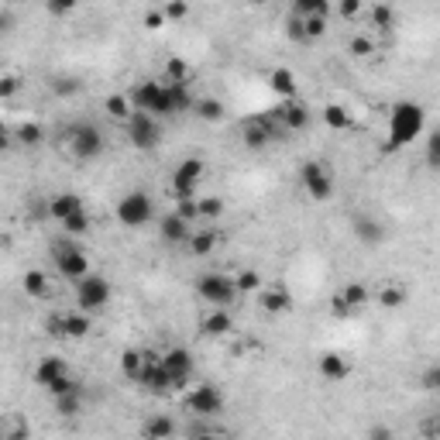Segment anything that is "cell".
<instances>
[{
	"label": "cell",
	"mask_w": 440,
	"mask_h": 440,
	"mask_svg": "<svg viewBox=\"0 0 440 440\" xmlns=\"http://www.w3.org/2000/svg\"><path fill=\"white\" fill-rule=\"evenodd\" d=\"M423 124H427V110L420 103H413V100H399L392 107V114H389V145L385 148L396 152V148L410 145L413 138H420Z\"/></svg>",
	"instance_id": "cell-1"
},
{
	"label": "cell",
	"mask_w": 440,
	"mask_h": 440,
	"mask_svg": "<svg viewBox=\"0 0 440 440\" xmlns=\"http://www.w3.org/2000/svg\"><path fill=\"white\" fill-rule=\"evenodd\" d=\"M117 220L124 227H145L148 220H155V200L145 193V189H131L127 196H121L117 203Z\"/></svg>",
	"instance_id": "cell-2"
},
{
	"label": "cell",
	"mask_w": 440,
	"mask_h": 440,
	"mask_svg": "<svg viewBox=\"0 0 440 440\" xmlns=\"http://www.w3.org/2000/svg\"><path fill=\"white\" fill-rule=\"evenodd\" d=\"M52 262H55V272H59L62 279L80 282L83 275H89L87 252H83L80 245H73V241H59V245H52Z\"/></svg>",
	"instance_id": "cell-3"
},
{
	"label": "cell",
	"mask_w": 440,
	"mask_h": 440,
	"mask_svg": "<svg viewBox=\"0 0 440 440\" xmlns=\"http://www.w3.org/2000/svg\"><path fill=\"white\" fill-rule=\"evenodd\" d=\"M196 292H200L206 303H213L217 310H227V306L238 299L234 279H231V275H220V272H203L200 282H196Z\"/></svg>",
	"instance_id": "cell-4"
},
{
	"label": "cell",
	"mask_w": 440,
	"mask_h": 440,
	"mask_svg": "<svg viewBox=\"0 0 440 440\" xmlns=\"http://www.w3.org/2000/svg\"><path fill=\"white\" fill-rule=\"evenodd\" d=\"M107 303H110V282L103 275L89 272V275H83L76 282V306H80V313H96Z\"/></svg>",
	"instance_id": "cell-5"
},
{
	"label": "cell",
	"mask_w": 440,
	"mask_h": 440,
	"mask_svg": "<svg viewBox=\"0 0 440 440\" xmlns=\"http://www.w3.org/2000/svg\"><path fill=\"white\" fill-rule=\"evenodd\" d=\"M127 141H131L138 152H152V148H159V141H162V127H159V121H155L152 114H138V110H131V117H127Z\"/></svg>",
	"instance_id": "cell-6"
},
{
	"label": "cell",
	"mask_w": 440,
	"mask_h": 440,
	"mask_svg": "<svg viewBox=\"0 0 440 440\" xmlns=\"http://www.w3.org/2000/svg\"><path fill=\"white\" fill-rule=\"evenodd\" d=\"M299 182H303V189L310 193V200H317V203H324V200L334 196V176H331V173L324 169V162H317V159H310V162L299 166Z\"/></svg>",
	"instance_id": "cell-7"
},
{
	"label": "cell",
	"mask_w": 440,
	"mask_h": 440,
	"mask_svg": "<svg viewBox=\"0 0 440 440\" xmlns=\"http://www.w3.org/2000/svg\"><path fill=\"white\" fill-rule=\"evenodd\" d=\"M69 148L80 162H93L100 152H103V134L96 124H76L69 131Z\"/></svg>",
	"instance_id": "cell-8"
},
{
	"label": "cell",
	"mask_w": 440,
	"mask_h": 440,
	"mask_svg": "<svg viewBox=\"0 0 440 440\" xmlns=\"http://www.w3.org/2000/svg\"><path fill=\"white\" fill-rule=\"evenodd\" d=\"M203 179V162L200 159H182L173 173V196L176 200H193L196 186Z\"/></svg>",
	"instance_id": "cell-9"
},
{
	"label": "cell",
	"mask_w": 440,
	"mask_h": 440,
	"mask_svg": "<svg viewBox=\"0 0 440 440\" xmlns=\"http://www.w3.org/2000/svg\"><path fill=\"white\" fill-rule=\"evenodd\" d=\"M145 371H141V378H138V385H145L152 396H169V392H176V382H173V375L162 368V361L155 358V354L145 351Z\"/></svg>",
	"instance_id": "cell-10"
},
{
	"label": "cell",
	"mask_w": 440,
	"mask_h": 440,
	"mask_svg": "<svg viewBox=\"0 0 440 440\" xmlns=\"http://www.w3.org/2000/svg\"><path fill=\"white\" fill-rule=\"evenodd\" d=\"M186 410L196 413V416H217V413L224 410V396H220V389H213V385H196V389L186 396Z\"/></svg>",
	"instance_id": "cell-11"
},
{
	"label": "cell",
	"mask_w": 440,
	"mask_h": 440,
	"mask_svg": "<svg viewBox=\"0 0 440 440\" xmlns=\"http://www.w3.org/2000/svg\"><path fill=\"white\" fill-rule=\"evenodd\" d=\"M159 89H162L159 80H141V83H134V87L127 89L124 96H127L131 110H138V114H152V107H155V100H159Z\"/></svg>",
	"instance_id": "cell-12"
},
{
	"label": "cell",
	"mask_w": 440,
	"mask_h": 440,
	"mask_svg": "<svg viewBox=\"0 0 440 440\" xmlns=\"http://www.w3.org/2000/svg\"><path fill=\"white\" fill-rule=\"evenodd\" d=\"M162 368L173 375V382H176V389L179 385H186V378L193 375V354L186 351V348H173V351H166L162 358Z\"/></svg>",
	"instance_id": "cell-13"
},
{
	"label": "cell",
	"mask_w": 440,
	"mask_h": 440,
	"mask_svg": "<svg viewBox=\"0 0 440 440\" xmlns=\"http://www.w3.org/2000/svg\"><path fill=\"white\" fill-rule=\"evenodd\" d=\"M351 231L364 248H375V245L385 241V227H382V220H375V217H368V213H358V217H354Z\"/></svg>",
	"instance_id": "cell-14"
},
{
	"label": "cell",
	"mask_w": 440,
	"mask_h": 440,
	"mask_svg": "<svg viewBox=\"0 0 440 440\" xmlns=\"http://www.w3.org/2000/svg\"><path fill=\"white\" fill-rule=\"evenodd\" d=\"M289 131H303L306 124H310V107L306 103H296V100H289V103H279L275 110H272Z\"/></svg>",
	"instance_id": "cell-15"
},
{
	"label": "cell",
	"mask_w": 440,
	"mask_h": 440,
	"mask_svg": "<svg viewBox=\"0 0 440 440\" xmlns=\"http://www.w3.org/2000/svg\"><path fill=\"white\" fill-rule=\"evenodd\" d=\"M275 138H279V131L272 127L268 117H258V121L245 124V145H248V148H265V145L275 141Z\"/></svg>",
	"instance_id": "cell-16"
},
{
	"label": "cell",
	"mask_w": 440,
	"mask_h": 440,
	"mask_svg": "<svg viewBox=\"0 0 440 440\" xmlns=\"http://www.w3.org/2000/svg\"><path fill=\"white\" fill-rule=\"evenodd\" d=\"M87 206H83V200L76 196V193H59V196H52V203H49V213H52V220H69L73 213H83Z\"/></svg>",
	"instance_id": "cell-17"
},
{
	"label": "cell",
	"mask_w": 440,
	"mask_h": 440,
	"mask_svg": "<svg viewBox=\"0 0 440 440\" xmlns=\"http://www.w3.org/2000/svg\"><path fill=\"white\" fill-rule=\"evenodd\" d=\"M62 375H69V364H66L62 358H55V354L42 358L38 368H35V382H38L42 389H49V385H52L55 378H62Z\"/></svg>",
	"instance_id": "cell-18"
},
{
	"label": "cell",
	"mask_w": 440,
	"mask_h": 440,
	"mask_svg": "<svg viewBox=\"0 0 440 440\" xmlns=\"http://www.w3.org/2000/svg\"><path fill=\"white\" fill-rule=\"evenodd\" d=\"M320 375L327 378V382H344L348 375H351V364H348V358L337 351H327L320 358Z\"/></svg>",
	"instance_id": "cell-19"
},
{
	"label": "cell",
	"mask_w": 440,
	"mask_h": 440,
	"mask_svg": "<svg viewBox=\"0 0 440 440\" xmlns=\"http://www.w3.org/2000/svg\"><path fill=\"white\" fill-rule=\"evenodd\" d=\"M159 234H162V241H169V245H186L193 231H189L186 220H179L176 213H166V217L159 220Z\"/></svg>",
	"instance_id": "cell-20"
},
{
	"label": "cell",
	"mask_w": 440,
	"mask_h": 440,
	"mask_svg": "<svg viewBox=\"0 0 440 440\" xmlns=\"http://www.w3.org/2000/svg\"><path fill=\"white\" fill-rule=\"evenodd\" d=\"M258 306H262L265 313H285L292 306V296L282 285H268V289H262V296H258Z\"/></svg>",
	"instance_id": "cell-21"
},
{
	"label": "cell",
	"mask_w": 440,
	"mask_h": 440,
	"mask_svg": "<svg viewBox=\"0 0 440 440\" xmlns=\"http://www.w3.org/2000/svg\"><path fill=\"white\" fill-rule=\"evenodd\" d=\"M145 440H173L176 437V420L169 413H155L148 423H145Z\"/></svg>",
	"instance_id": "cell-22"
},
{
	"label": "cell",
	"mask_w": 440,
	"mask_h": 440,
	"mask_svg": "<svg viewBox=\"0 0 440 440\" xmlns=\"http://www.w3.org/2000/svg\"><path fill=\"white\" fill-rule=\"evenodd\" d=\"M186 245H189V255H196V258H206V255H210V252L220 245V234H217L213 227H206V231H193Z\"/></svg>",
	"instance_id": "cell-23"
},
{
	"label": "cell",
	"mask_w": 440,
	"mask_h": 440,
	"mask_svg": "<svg viewBox=\"0 0 440 440\" xmlns=\"http://www.w3.org/2000/svg\"><path fill=\"white\" fill-rule=\"evenodd\" d=\"M231 331H234V320H231L227 310H213L210 317H203V334L206 337H224Z\"/></svg>",
	"instance_id": "cell-24"
},
{
	"label": "cell",
	"mask_w": 440,
	"mask_h": 440,
	"mask_svg": "<svg viewBox=\"0 0 440 440\" xmlns=\"http://www.w3.org/2000/svg\"><path fill=\"white\" fill-rule=\"evenodd\" d=\"M145 351H138V348H127V351L121 354V371H124V378H131V382H138L141 378V371H145Z\"/></svg>",
	"instance_id": "cell-25"
},
{
	"label": "cell",
	"mask_w": 440,
	"mask_h": 440,
	"mask_svg": "<svg viewBox=\"0 0 440 440\" xmlns=\"http://www.w3.org/2000/svg\"><path fill=\"white\" fill-rule=\"evenodd\" d=\"M193 114H196L200 121L217 124V121H224V103H220V100H213V96H203V100H196V103H193Z\"/></svg>",
	"instance_id": "cell-26"
},
{
	"label": "cell",
	"mask_w": 440,
	"mask_h": 440,
	"mask_svg": "<svg viewBox=\"0 0 440 440\" xmlns=\"http://www.w3.org/2000/svg\"><path fill=\"white\" fill-rule=\"evenodd\" d=\"M292 14L303 17V21H306V17H327V14H331V3H327V0H296V3H292Z\"/></svg>",
	"instance_id": "cell-27"
},
{
	"label": "cell",
	"mask_w": 440,
	"mask_h": 440,
	"mask_svg": "<svg viewBox=\"0 0 440 440\" xmlns=\"http://www.w3.org/2000/svg\"><path fill=\"white\" fill-rule=\"evenodd\" d=\"M21 289H24L28 296H45V292H49V275H45L42 268H31V272H24Z\"/></svg>",
	"instance_id": "cell-28"
},
{
	"label": "cell",
	"mask_w": 440,
	"mask_h": 440,
	"mask_svg": "<svg viewBox=\"0 0 440 440\" xmlns=\"http://www.w3.org/2000/svg\"><path fill=\"white\" fill-rule=\"evenodd\" d=\"M55 413L66 416V420L80 416V413H83V389H80V392H69V396H59V399H55Z\"/></svg>",
	"instance_id": "cell-29"
},
{
	"label": "cell",
	"mask_w": 440,
	"mask_h": 440,
	"mask_svg": "<svg viewBox=\"0 0 440 440\" xmlns=\"http://www.w3.org/2000/svg\"><path fill=\"white\" fill-rule=\"evenodd\" d=\"M341 303H344L351 313H354V310H361V306L368 303V289H364L361 282H348V285L341 289Z\"/></svg>",
	"instance_id": "cell-30"
},
{
	"label": "cell",
	"mask_w": 440,
	"mask_h": 440,
	"mask_svg": "<svg viewBox=\"0 0 440 440\" xmlns=\"http://www.w3.org/2000/svg\"><path fill=\"white\" fill-rule=\"evenodd\" d=\"M93 320L89 313H66V337H87Z\"/></svg>",
	"instance_id": "cell-31"
},
{
	"label": "cell",
	"mask_w": 440,
	"mask_h": 440,
	"mask_svg": "<svg viewBox=\"0 0 440 440\" xmlns=\"http://www.w3.org/2000/svg\"><path fill=\"white\" fill-rule=\"evenodd\" d=\"M268 83H272L275 93H282V96H292V93H296V76H292L289 69H275V73L268 76Z\"/></svg>",
	"instance_id": "cell-32"
},
{
	"label": "cell",
	"mask_w": 440,
	"mask_h": 440,
	"mask_svg": "<svg viewBox=\"0 0 440 440\" xmlns=\"http://www.w3.org/2000/svg\"><path fill=\"white\" fill-rule=\"evenodd\" d=\"M371 21H375L378 31H392V28H396V10H392L389 3H375V7H371Z\"/></svg>",
	"instance_id": "cell-33"
},
{
	"label": "cell",
	"mask_w": 440,
	"mask_h": 440,
	"mask_svg": "<svg viewBox=\"0 0 440 440\" xmlns=\"http://www.w3.org/2000/svg\"><path fill=\"white\" fill-rule=\"evenodd\" d=\"M324 121L331 124V127H337V131H344V127H351V114L341 107V103H331L327 110H324Z\"/></svg>",
	"instance_id": "cell-34"
},
{
	"label": "cell",
	"mask_w": 440,
	"mask_h": 440,
	"mask_svg": "<svg viewBox=\"0 0 440 440\" xmlns=\"http://www.w3.org/2000/svg\"><path fill=\"white\" fill-rule=\"evenodd\" d=\"M14 138H17L21 145H38V141L45 138V131H42V124H35V121H24V124L14 131Z\"/></svg>",
	"instance_id": "cell-35"
},
{
	"label": "cell",
	"mask_w": 440,
	"mask_h": 440,
	"mask_svg": "<svg viewBox=\"0 0 440 440\" xmlns=\"http://www.w3.org/2000/svg\"><path fill=\"white\" fill-rule=\"evenodd\" d=\"M166 83H189V66H186L179 55H173V59L166 62Z\"/></svg>",
	"instance_id": "cell-36"
},
{
	"label": "cell",
	"mask_w": 440,
	"mask_h": 440,
	"mask_svg": "<svg viewBox=\"0 0 440 440\" xmlns=\"http://www.w3.org/2000/svg\"><path fill=\"white\" fill-rule=\"evenodd\" d=\"M378 303H382V306H389V310H396V306H403V303H406V289H403V285H382Z\"/></svg>",
	"instance_id": "cell-37"
},
{
	"label": "cell",
	"mask_w": 440,
	"mask_h": 440,
	"mask_svg": "<svg viewBox=\"0 0 440 440\" xmlns=\"http://www.w3.org/2000/svg\"><path fill=\"white\" fill-rule=\"evenodd\" d=\"M196 206H200V220H217L224 213V200H217V196L196 200Z\"/></svg>",
	"instance_id": "cell-38"
},
{
	"label": "cell",
	"mask_w": 440,
	"mask_h": 440,
	"mask_svg": "<svg viewBox=\"0 0 440 440\" xmlns=\"http://www.w3.org/2000/svg\"><path fill=\"white\" fill-rule=\"evenodd\" d=\"M52 399H59V396H69V392H80V382L73 378V375H62V378H55L49 389H45Z\"/></svg>",
	"instance_id": "cell-39"
},
{
	"label": "cell",
	"mask_w": 440,
	"mask_h": 440,
	"mask_svg": "<svg viewBox=\"0 0 440 440\" xmlns=\"http://www.w3.org/2000/svg\"><path fill=\"white\" fill-rule=\"evenodd\" d=\"M299 21H303V17H299ZM303 35H306V42L324 38V35H327V17H306V21H303Z\"/></svg>",
	"instance_id": "cell-40"
},
{
	"label": "cell",
	"mask_w": 440,
	"mask_h": 440,
	"mask_svg": "<svg viewBox=\"0 0 440 440\" xmlns=\"http://www.w3.org/2000/svg\"><path fill=\"white\" fill-rule=\"evenodd\" d=\"M107 110H110V117H117V121H127V117H131V103H127V96H121V93L107 96Z\"/></svg>",
	"instance_id": "cell-41"
},
{
	"label": "cell",
	"mask_w": 440,
	"mask_h": 440,
	"mask_svg": "<svg viewBox=\"0 0 440 440\" xmlns=\"http://www.w3.org/2000/svg\"><path fill=\"white\" fill-rule=\"evenodd\" d=\"M234 285H238V292H252V289H258V285H262V275H258L255 268H245V272H238Z\"/></svg>",
	"instance_id": "cell-42"
},
{
	"label": "cell",
	"mask_w": 440,
	"mask_h": 440,
	"mask_svg": "<svg viewBox=\"0 0 440 440\" xmlns=\"http://www.w3.org/2000/svg\"><path fill=\"white\" fill-rule=\"evenodd\" d=\"M62 227H66V234H73V238L87 234V231H89V217H87V210H83V213H73L69 220H62Z\"/></svg>",
	"instance_id": "cell-43"
},
{
	"label": "cell",
	"mask_w": 440,
	"mask_h": 440,
	"mask_svg": "<svg viewBox=\"0 0 440 440\" xmlns=\"http://www.w3.org/2000/svg\"><path fill=\"white\" fill-rule=\"evenodd\" d=\"M348 52H351V55H371V52H375V42L364 38V35H354L351 42H348Z\"/></svg>",
	"instance_id": "cell-44"
},
{
	"label": "cell",
	"mask_w": 440,
	"mask_h": 440,
	"mask_svg": "<svg viewBox=\"0 0 440 440\" xmlns=\"http://www.w3.org/2000/svg\"><path fill=\"white\" fill-rule=\"evenodd\" d=\"M176 217L179 220H200V206H196V200H179V206H176Z\"/></svg>",
	"instance_id": "cell-45"
},
{
	"label": "cell",
	"mask_w": 440,
	"mask_h": 440,
	"mask_svg": "<svg viewBox=\"0 0 440 440\" xmlns=\"http://www.w3.org/2000/svg\"><path fill=\"white\" fill-rule=\"evenodd\" d=\"M427 166H430V169L440 166V131H434L430 141H427Z\"/></svg>",
	"instance_id": "cell-46"
},
{
	"label": "cell",
	"mask_w": 440,
	"mask_h": 440,
	"mask_svg": "<svg viewBox=\"0 0 440 440\" xmlns=\"http://www.w3.org/2000/svg\"><path fill=\"white\" fill-rule=\"evenodd\" d=\"M420 385H423L427 392H437V389H440V368H437V364H430V368L423 371V378H420Z\"/></svg>",
	"instance_id": "cell-47"
},
{
	"label": "cell",
	"mask_w": 440,
	"mask_h": 440,
	"mask_svg": "<svg viewBox=\"0 0 440 440\" xmlns=\"http://www.w3.org/2000/svg\"><path fill=\"white\" fill-rule=\"evenodd\" d=\"M285 35H289L292 42H306V35H303V21H299L296 14H289V21H285Z\"/></svg>",
	"instance_id": "cell-48"
},
{
	"label": "cell",
	"mask_w": 440,
	"mask_h": 440,
	"mask_svg": "<svg viewBox=\"0 0 440 440\" xmlns=\"http://www.w3.org/2000/svg\"><path fill=\"white\" fill-rule=\"evenodd\" d=\"M45 331H49L52 337H66V317H62V313L49 317V320H45Z\"/></svg>",
	"instance_id": "cell-49"
},
{
	"label": "cell",
	"mask_w": 440,
	"mask_h": 440,
	"mask_svg": "<svg viewBox=\"0 0 440 440\" xmlns=\"http://www.w3.org/2000/svg\"><path fill=\"white\" fill-rule=\"evenodd\" d=\"M17 89H21V80H17V76H0V100L14 96Z\"/></svg>",
	"instance_id": "cell-50"
},
{
	"label": "cell",
	"mask_w": 440,
	"mask_h": 440,
	"mask_svg": "<svg viewBox=\"0 0 440 440\" xmlns=\"http://www.w3.org/2000/svg\"><path fill=\"white\" fill-rule=\"evenodd\" d=\"M186 14H189L186 3H166V7H162V17H166V21H179V17H186Z\"/></svg>",
	"instance_id": "cell-51"
},
{
	"label": "cell",
	"mask_w": 440,
	"mask_h": 440,
	"mask_svg": "<svg viewBox=\"0 0 440 440\" xmlns=\"http://www.w3.org/2000/svg\"><path fill=\"white\" fill-rule=\"evenodd\" d=\"M368 440H396V430L385 427V423H375V427L368 430Z\"/></svg>",
	"instance_id": "cell-52"
},
{
	"label": "cell",
	"mask_w": 440,
	"mask_h": 440,
	"mask_svg": "<svg viewBox=\"0 0 440 440\" xmlns=\"http://www.w3.org/2000/svg\"><path fill=\"white\" fill-rule=\"evenodd\" d=\"M337 10H341V17H358L361 14V0H344V3H337Z\"/></svg>",
	"instance_id": "cell-53"
},
{
	"label": "cell",
	"mask_w": 440,
	"mask_h": 440,
	"mask_svg": "<svg viewBox=\"0 0 440 440\" xmlns=\"http://www.w3.org/2000/svg\"><path fill=\"white\" fill-rule=\"evenodd\" d=\"M162 24H166L162 10H152V14H145V28H162Z\"/></svg>",
	"instance_id": "cell-54"
},
{
	"label": "cell",
	"mask_w": 440,
	"mask_h": 440,
	"mask_svg": "<svg viewBox=\"0 0 440 440\" xmlns=\"http://www.w3.org/2000/svg\"><path fill=\"white\" fill-rule=\"evenodd\" d=\"M10 138H14V134H10V127L0 121V152H3V148H10Z\"/></svg>",
	"instance_id": "cell-55"
},
{
	"label": "cell",
	"mask_w": 440,
	"mask_h": 440,
	"mask_svg": "<svg viewBox=\"0 0 440 440\" xmlns=\"http://www.w3.org/2000/svg\"><path fill=\"white\" fill-rule=\"evenodd\" d=\"M45 10H49V14H55V17H59V14H69V10H73V3H49V7H45Z\"/></svg>",
	"instance_id": "cell-56"
},
{
	"label": "cell",
	"mask_w": 440,
	"mask_h": 440,
	"mask_svg": "<svg viewBox=\"0 0 440 440\" xmlns=\"http://www.w3.org/2000/svg\"><path fill=\"white\" fill-rule=\"evenodd\" d=\"M423 434H427V440H437V420H434V416L423 423Z\"/></svg>",
	"instance_id": "cell-57"
},
{
	"label": "cell",
	"mask_w": 440,
	"mask_h": 440,
	"mask_svg": "<svg viewBox=\"0 0 440 440\" xmlns=\"http://www.w3.org/2000/svg\"><path fill=\"white\" fill-rule=\"evenodd\" d=\"M331 306H334V313H337V317H348V313H351V310L341 303V296H334V303H331Z\"/></svg>",
	"instance_id": "cell-58"
},
{
	"label": "cell",
	"mask_w": 440,
	"mask_h": 440,
	"mask_svg": "<svg viewBox=\"0 0 440 440\" xmlns=\"http://www.w3.org/2000/svg\"><path fill=\"white\" fill-rule=\"evenodd\" d=\"M10 31V14H0V35Z\"/></svg>",
	"instance_id": "cell-59"
},
{
	"label": "cell",
	"mask_w": 440,
	"mask_h": 440,
	"mask_svg": "<svg viewBox=\"0 0 440 440\" xmlns=\"http://www.w3.org/2000/svg\"><path fill=\"white\" fill-rule=\"evenodd\" d=\"M193 440H224V437H220V434H196Z\"/></svg>",
	"instance_id": "cell-60"
}]
</instances>
